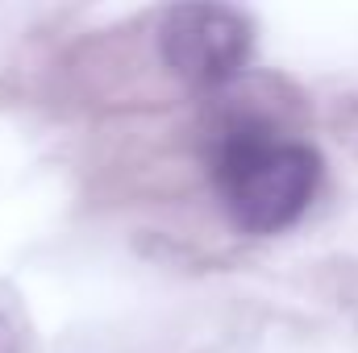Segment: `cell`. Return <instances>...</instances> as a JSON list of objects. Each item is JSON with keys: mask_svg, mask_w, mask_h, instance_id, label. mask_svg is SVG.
I'll use <instances>...</instances> for the list:
<instances>
[{"mask_svg": "<svg viewBox=\"0 0 358 353\" xmlns=\"http://www.w3.org/2000/svg\"><path fill=\"white\" fill-rule=\"evenodd\" d=\"M208 179L238 233L271 237L292 229L317 195L321 154L283 133L267 108L225 100L208 129Z\"/></svg>", "mask_w": 358, "mask_h": 353, "instance_id": "cell-1", "label": "cell"}, {"mask_svg": "<svg viewBox=\"0 0 358 353\" xmlns=\"http://www.w3.org/2000/svg\"><path fill=\"white\" fill-rule=\"evenodd\" d=\"M159 54L187 88H229L250 54V21L225 4H183L163 17Z\"/></svg>", "mask_w": 358, "mask_h": 353, "instance_id": "cell-2", "label": "cell"}]
</instances>
